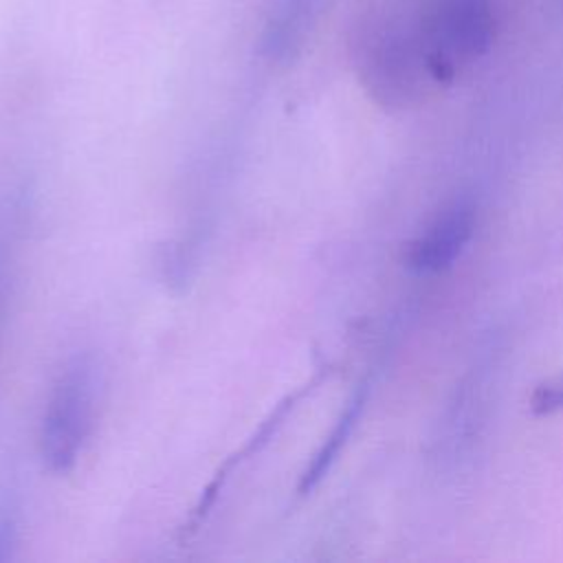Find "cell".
Wrapping results in <instances>:
<instances>
[{
    "label": "cell",
    "mask_w": 563,
    "mask_h": 563,
    "mask_svg": "<svg viewBox=\"0 0 563 563\" xmlns=\"http://www.w3.org/2000/svg\"><path fill=\"white\" fill-rule=\"evenodd\" d=\"M561 2H563V0H561Z\"/></svg>",
    "instance_id": "8"
},
{
    "label": "cell",
    "mask_w": 563,
    "mask_h": 563,
    "mask_svg": "<svg viewBox=\"0 0 563 563\" xmlns=\"http://www.w3.org/2000/svg\"><path fill=\"white\" fill-rule=\"evenodd\" d=\"M530 407L534 413H552L556 409H563V376L537 387Z\"/></svg>",
    "instance_id": "6"
},
{
    "label": "cell",
    "mask_w": 563,
    "mask_h": 563,
    "mask_svg": "<svg viewBox=\"0 0 563 563\" xmlns=\"http://www.w3.org/2000/svg\"><path fill=\"white\" fill-rule=\"evenodd\" d=\"M99 367L92 356L75 354L51 383L40 420V457L53 475L70 473L95 429Z\"/></svg>",
    "instance_id": "2"
},
{
    "label": "cell",
    "mask_w": 563,
    "mask_h": 563,
    "mask_svg": "<svg viewBox=\"0 0 563 563\" xmlns=\"http://www.w3.org/2000/svg\"><path fill=\"white\" fill-rule=\"evenodd\" d=\"M499 11L501 0H383L369 13L422 77L446 81L488 51Z\"/></svg>",
    "instance_id": "1"
},
{
    "label": "cell",
    "mask_w": 563,
    "mask_h": 563,
    "mask_svg": "<svg viewBox=\"0 0 563 563\" xmlns=\"http://www.w3.org/2000/svg\"><path fill=\"white\" fill-rule=\"evenodd\" d=\"M317 0H277L262 33V53L271 62L290 59L308 37Z\"/></svg>",
    "instance_id": "4"
},
{
    "label": "cell",
    "mask_w": 563,
    "mask_h": 563,
    "mask_svg": "<svg viewBox=\"0 0 563 563\" xmlns=\"http://www.w3.org/2000/svg\"><path fill=\"white\" fill-rule=\"evenodd\" d=\"M475 213L466 202L444 209L427 231L413 240L407 262L418 273H438L455 262L473 235Z\"/></svg>",
    "instance_id": "3"
},
{
    "label": "cell",
    "mask_w": 563,
    "mask_h": 563,
    "mask_svg": "<svg viewBox=\"0 0 563 563\" xmlns=\"http://www.w3.org/2000/svg\"><path fill=\"white\" fill-rule=\"evenodd\" d=\"M365 398H367V396H365V387H361V389L350 398V402H347L345 411L341 413V418L336 420L332 433L328 435V440L323 442V446L317 451V455L312 457V462H310L308 468L303 471L301 482H299V493H301V495L310 493V490L319 484V479L328 473L330 464L336 460L341 446H343L345 440L350 438V433H352V429H354V424H356V420H358V416H361V411H363Z\"/></svg>",
    "instance_id": "5"
},
{
    "label": "cell",
    "mask_w": 563,
    "mask_h": 563,
    "mask_svg": "<svg viewBox=\"0 0 563 563\" xmlns=\"http://www.w3.org/2000/svg\"><path fill=\"white\" fill-rule=\"evenodd\" d=\"M4 266H7V255H4V244L0 240V297H2V282H4Z\"/></svg>",
    "instance_id": "7"
}]
</instances>
